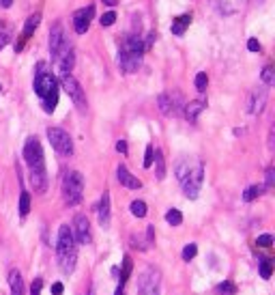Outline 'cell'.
I'll return each mask as SVG.
<instances>
[{
  "label": "cell",
  "instance_id": "1",
  "mask_svg": "<svg viewBox=\"0 0 275 295\" xmlns=\"http://www.w3.org/2000/svg\"><path fill=\"white\" fill-rule=\"evenodd\" d=\"M176 179H179L183 192L187 198H198L200 194V188H202V181H204V166H202L200 159L196 157H181L179 162H176Z\"/></svg>",
  "mask_w": 275,
  "mask_h": 295
},
{
  "label": "cell",
  "instance_id": "2",
  "mask_svg": "<svg viewBox=\"0 0 275 295\" xmlns=\"http://www.w3.org/2000/svg\"><path fill=\"white\" fill-rule=\"evenodd\" d=\"M56 254H58V267L62 274H71L76 269L78 261V246L74 233L67 224H62L58 228V242H56Z\"/></svg>",
  "mask_w": 275,
  "mask_h": 295
},
{
  "label": "cell",
  "instance_id": "3",
  "mask_svg": "<svg viewBox=\"0 0 275 295\" xmlns=\"http://www.w3.org/2000/svg\"><path fill=\"white\" fill-rule=\"evenodd\" d=\"M82 194H84V177H82V172L69 170L67 174H64V179H62V198H64V203H67L69 207H74V205H78L80 201H82Z\"/></svg>",
  "mask_w": 275,
  "mask_h": 295
},
{
  "label": "cell",
  "instance_id": "4",
  "mask_svg": "<svg viewBox=\"0 0 275 295\" xmlns=\"http://www.w3.org/2000/svg\"><path fill=\"white\" fill-rule=\"evenodd\" d=\"M24 159H26L30 172H37V170H45V159H43V149H41V142L39 138L30 136L24 145Z\"/></svg>",
  "mask_w": 275,
  "mask_h": 295
},
{
  "label": "cell",
  "instance_id": "5",
  "mask_svg": "<svg viewBox=\"0 0 275 295\" xmlns=\"http://www.w3.org/2000/svg\"><path fill=\"white\" fill-rule=\"evenodd\" d=\"M35 93L41 97V101L50 95L58 93V82L52 74L45 71V63H39V69H37V76H35Z\"/></svg>",
  "mask_w": 275,
  "mask_h": 295
},
{
  "label": "cell",
  "instance_id": "6",
  "mask_svg": "<svg viewBox=\"0 0 275 295\" xmlns=\"http://www.w3.org/2000/svg\"><path fill=\"white\" fill-rule=\"evenodd\" d=\"M60 86L64 89V93L71 97V101L76 103V108L80 110V112H86V95H84V89L80 86L78 80L71 76V74H62L60 76Z\"/></svg>",
  "mask_w": 275,
  "mask_h": 295
},
{
  "label": "cell",
  "instance_id": "7",
  "mask_svg": "<svg viewBox=\"0 0 275 295\" xmlns=\"http://www.w3.org/2000/svg\"><path fill=\"white\" fill-rule=\"evenodd\" d=\"M157 103H159L161 114H166V116H179L181 110H183V95L179 91L161 93L159 97H157Z\"/></svg>",
  "mask_w": 275,
  "mask_h": 295
},
{
  "label": "cell",
  "instance_id": "8",
  "mask_svg": "<svg viewBox=\"0 0 275 295\" xmlns=\"http://www.w3.org/2000/svg\"><path fill=\"white\" fill-rule=\"evenodd\" d=\"M47 138H50L52 147L56 149V153L60 155H71L74 153V142H71V136L60 127H50L47 130Z\"/></svg>",
  "mask_w": 275,
  "mask_h": 295
},
{
  "label": "cell",
  "instance_id": "9",
  "mask_svg": "<svg viewBox=\"0 0 275 295\" xmlns=\"http://www.w3.org/2000/svg\"><path fill=\"white\" fill-rule=\"evenodd\" d=\"M54 61H56V65H58V69H60V76L62 74H71V69H74V65H76V52H74V45H71L69 39H64L62 41V45L58 47V52H56Z\"/></svg>",
  "mask_w": 275,
  "mask_h": 295
},
{
  "label": "cell",
  "instance_id": "10",
  "mask_svg": "<svg viewBox=\"0 0 275 295\" xmlns=\"http://www.w3.org/2000/svg\"><path fill=\"white\" fill-rule=\"evenodd\" d=\"M138 291H140V295H159V274L155 269H147L140 276Z\"/></svg>",
  "mask_w": 275,
  "mask_h": 295
},
{
  "label": "cell",
  "instance_id": "11",
  "mask_svg": "<svg viewBox=\"0 0 275 295\" xmlns=\"http://www.w3.org/2000/svg\"><path fill=\"white\" fill-rule=\"evenodd\" d=\"M140 65H142V54L127 52V50L118 52V67H120V71H125V74H133V71L140 69Z\"/></svg>",
  "mask_w": 275,
  "mask_h": 295
},
{
  "label": "cell",
  "instance_id": "12",
  "mask_svg": "<svg viewBox=\"0 0 275 295\" xmlns=\"http://www.w3.org/2000/svg\"><path fill=\"white\" fill-rule=\"evenodd\" d=\"M71 233H74V239L78 244H88L91 242V226H88V218L84 213H78L74 218V228H71Z\"/></svg>",
  "mask_w": 275,
  "mask_h": 295
},
{
  "label": "cell",
  "instance_id": "13",
  "mask_svg": "<svg viewBox=\"0 0 275 295\" xmlns=\"http://www.w3.org/2000/svg\"><path fill=\"white\" fill-rule=\"evenodd\" d=\"M93 15H95V7L93 5H88V7H84V9H78L76 11V15H74V28H76L78 35H84L86 30H88Z\"/></svg>",
  "mask_w": 275,
  "mask_h": 295
},
{
  "label": "cell",
  "instance_id": "14",
  "mask_svg": "<svg viewBox=\"0 0 275 295\" xmlns=\"http://www.w3.org/2000/svg\"><path fill=\"white\" fill-rule=\"evenodd\" d=\"M264 103H266V89L260 86V89H254L247 97V112L249 114H260L264 110Z\"/></svg>",
  "mask_w": 275,
  "mask_h": 295
},
{
  "label": "cell",
  "instance_id": "15",
  "mask_svg": "<svg viewBox=\"0 0 275 295\" xmlns=\"http://www.w3.org/2000/svg\"><path fill=\"white\" fill-rule=\"evenodd\" d=\"M39 22H41V13H35V15H30V18L26 20V24H24V33H22V41L15 43V52H22L24 41H26L28 37H32V33H35L37 26H39Z\"/></svg>",
  "mask_w": 275,
  "mask_h": 295
},
{
  "label": "cell",
  "instance_id": "16",
  "mask_svg": "<svg viewBox=\"0 0 275 295\" xmlns=\"http://www.w3.org/2000/svg\"><path fill=\"white\" fill-rule=\"evenodd\" d=\"M116 177H118V183H120V186H125V188H129V190H140V188H142V181L138 179V177H133V174L129 172L123 164H120L118 168H116Z\"/></svg>",
  "mask_w": 275,
  "mask_h": 295
},
{
  "label": "cell",
  "instance_id": "17",
  "mask_svg": "<svg viewBox=\"0 0 275 295\" xmlns=\"http://www.w3.org/2000/svg\"><path fill=\"white\" fill-rule=\"evenodd\" d=\"M97 218L103 228L110 226V192H103L99 198V207H97Z\"/></svg>",
  "mask_w": 275,
  "mask_h": 295
},
{
  "label": "cell",
  "instance_id": "18",
  "mask_svg": "<svg viewBox=\"0 0 275 295\" xmlns=\"http://www.w3.org/2000/svg\"><path fill=\"white\" fill-rule=\"evenodd\" d=\"M64 30H62V24L60 22H56L54 26H52V30H50V52H52V58L56 56V52H58V47L62 45V41H64Z\"/></svg>",
  "mask_w": 275,
  "mask_h": 295
},
{
  "label": "cell",
  "instance_id": "19",
  "mask_svg": "<svg viewBox=\"0 0 275 295\" xmlns=\"http://www.w3.org/2000/svg\"><path fill=\"white\" fill-rule=\"evenodd\" d=\"M185 108V119H187V121H196L198 119V114L202 112V110L207 108V99L204 97H200V99H193V101H189L187 106H183Z\"/></svg>",
  "mask_w": 275,
  "mask_h": 295
},
{
  "label": "cell",
  "instance_id": "20",
  "mask_svg": "<svg viewBox=\"0 0 275 295\" xmlns=\"http://www.w3.org/2000/svg\"><path fill=\"white\" fill-rule=\"evenodd\" d=\"M30 183H32V188H35V192L43 194L47 190V174H45V170L30 172Z\"/></svg>",
  "mask_w": 275,
  "mask_h": 295
},
{
  "label": "cell",
  "instance_id": "21",
  "mask_svg": "<svg viewBox=\"0 0 275 295\" xmlns=\"http://www.w3.org/2000/svg\"><path fill=\"white\" fill-rule=\"evenodd\" d=\"M9 284H11V295H24V280L18 269L9 272Z\"/></svg>",
  "mask_w": 275,
  "mask_h": 295
},
{
  "label": "cell",
  "instance_id": "22",
  "mask_svg": "<svg viewBox=\"0 0 275 295\" xmlns=\"http://www.w3.org/2000/svg\"><path fill=\"white\" fill-rule=\"evenodd\" d=\"M189 22H191V15L189 13H183V15H179V18H174V22H172V33L181 37L185 33V28L189 26Z\"/></svg>",
  "mask_w": 275,
  "mask_h": 295
},
{
  "label": "cell",
  "instance_id": "23",
  "mask_svg": "<svg viewBox=\"0 0 275 295\" xmlns=\"http://www.w3.org/2000/svg\"><path fill=\"white\" fill-rule=\"evenodd\" d=\"M153 159H155V177L161 181L166 179V162H164V155H161V151L155 149V153H153Z\"/></svg>",
  "mask_w": 275,
  "mask_h": 295
},
{
  "label": "cell",
  "instance_id": "24",
  "mask_svg": "<svg viewBox=\"0 0 275 295\" xmlns=\"http://www.w3.org/2000/svg\"><path fill=\"white\" fill-rule=\"evenodd\" d=\"M264 186H249L247 190H245V192H243V201L245 203H252V201H256V198L258 196H262L264 194Z\"/></svg>",
  "mask_w": 275,
  "mask_h": 295
},
{
  "label": "cell",
  "instance_id": "25",
  "mask_svg": "<svg viewBox=\"0 0 275 295\" xmlns=\"http://www.w3.org/2000/svg\"><path fill=\"white\" fill-rule=\"evenodd\" d=\"M133 269V263H131V257H125L123 259V272H120V278H118V286H125V282L129 280V274Z\"/></svg>",
  "mask_w": 275,
  "mask_h": 295
},
{
  "label": "cell",
  "instance_id": "26",
  "mask_svg": "<svg viewBox=\"0 0 275 295\" xmlns=\"http://www.w3.org/2000/svg\"><path fill=\"white\" fill-rule=\"evenodd\" d=\"M11 24L9 22H0V50H3V47L7 45L11 41Z\"/></svg>",
  "mask_w": 275,
  "mask_h": 295
},
{
  "label": "cell",
  "instance_id": "27",
  "mask_svg": "<svg viewBox=\"0 0 275 295\" xmlns=\"http://www.w3.org/2000/svg\"><path fill=\"white\" fill-rule=\"evenodd\" d=\"M215 293L217 295H237V284L230 282V280H224L222 284L215 286Z\"/></svg>",
  "mask_w": 275,
  "mask_h": 295
},
{
  "label": "cell",
  "instance_id": "28",
  "mask_svg": "<svg viewBox=\"0 0 275 295\" xmlns=\"http://www.w3.org/2000/svg\"><path fill=\"white\" fill-rule=\"evenodd\" d=\"M28 211H30V194L28 192H22V196H20V216L26 218Z\"/></svg>",
  "mask_w": 275,
  "mask_h": 295
},
{
  "label": "cell",
  "instance_id": "29",
  "mask_svg": "<svg viewBox=\"0 0 275 295\" xmlns=\"http://www.w3.org/2000/svg\"><path fill=\"white\" fill-rule=\"evenodd\" d=\"M129 209H131V213L135 218H144V216H147V203H144V201H133Z\"/></svg>",
  "mask_w": 275,
  "mask_h": 295
},
{
  "label": "cell",
  "instance_id": "30",
  "mask_svg": "<svg viewBox=\"0 0 275 295\" xmlns=\"http://www.w3.org/2000/svg\"><path fill=\"white\" fill-rule=\"evenodd\" d=\"M166 222H168V224H172V226H179L181 222H183L181 211H179V209H170V211L166 213Z\"/></svg>",
  "mask_w": 275,
  "mask_h": 295
},
{
  "label": "cell",
  "instance_id": "31",
  "mask_svg": "<svg viewBox=\"0 0 275 295\" xmlns=\"http://www.w3.org/2000/svg\"><path fill=\"white\" fill-rule=\"evenodd\" d=\"M56 103H58V93H54V95H50V97H45V99L41 101V106H43V110H45V112L50 114V112H54Z\"/></svg>",
  "mask_w": 275,
  "mask_h": 295
},
{
  "label": "cell",
  "instance_id": "32",
  "mask_svg": "<svg viewBox=\"0 0 275 295\" xmlns=\"http://www.w3.org/2000/svg\"><path fill=\"white\" fill-rule=\"evenodd\" d=\"M271 274H273V261H262L260 263V276L264 280H269Z\"/></svg>",
  "mask_w": 275,
  "mask_h": 295
},
{
  "label": "cell",
  "instance_id": "33",
  "mask_svg": "<svg viewBox=\"0 0 275 295\" xmlns=\"http://www.w3.org/2000/svg\"><path fill=\"white\" fill-rule=\"evenodd\" d=\"M196 254H198V246H196V244H187V246L183 248V259H185V261H191L193 257H196Z\"/></svg>",
  "mask_w": 275,
  "mask_h": 295
},
{
  "label": "cell",
  "instance_id": "34",
  "mask_svg": "<svg viewBox=\"0 0 275 295\" xmlns=\"http://www.w3.org/2000/svg\"><path fill=\"white\" fill-rule=\"evenodd\" d=\"M262 82H264L266 86H271V84L275 82V74H273V67H271V65H266V67L262 69Z\"/></svg>",
  "mask_w": 275,
  "mask_h": 295
},
{
  "label": "cell",
  "instance_id": "35",
  "mask_svg": "<svg viewBox=\"0 0 275 295\" xmlns=\"http://www.w3.org/2000/svg\"><path fill=\"white\" fill-rule=\"evenodd\" d=\"M207 84H209V78H207L204 71H200V74L196 76V89H198L200 93H204V91H207Z\"/></svg>",
  "mask_w": 275,
  "mask_h": 295
},
{
  "label": "cell",
  "instance_id": "36",
  "mask_svg": "<svg viewBox=\"0 0 275 295\" xmlns=\"http://www.w3.org/2000/svg\"><path fill=\"white\" fill-rule=\"evenodd\" d=\"M99 22H101V26H112V24L116 22V13H114V11H108V13H103Z\"/></svg>",
  "mask_w": 275,
  "mask_h": 295
},
{
  "label": "cell",
  "instance_id": "37",
  "mask_svg": "<svg viewBox=\"0 0 275 295\" xmlns=\"http://www.w3.org/2000/svg\"><path fill=\"white\" fill-rule=\"evenodd\" d=\"M41 289H43V278H35L30 286V295H41Z\"/></svg>",
  "mask_w": 275,
  "mask_h": 295
},
{
  "label": "cell",
  "instance_id": "38",
  "mask_svg": "<svg viewBox=\"0 0 275 295\" xmlns=\"http://www.w3.org/2000/svg\"><path fill=\"white\" fill-rule=\"evenodd\" d=\"M271 244H273V237L271 235H260L256 239V246H260V248H271Z\"/></svg>",
  "mask_w": 275,
  "mask_h": 295
},
{
  "label": "cell",
  "instance_id": "39",
  "mask_svg": "<svg viewBox=\"0 0 275 295\" xmlns=\"http://www.w3.org/2000/svg\"><path fill=\"white\" fill-rule=\"evenodd\" d=\"M153 153H155V149H153V145L147 147V155H144V168H151L153 166Z\"/></svg>",
  "mask_w": 275,
  "mask_h": 295
},
{
  "label": "cell",
  "instance_id": "40",
  "mask_svg": "<svg viewBox=\"0 0 275 295\" xmlns=\"http://www.w3.org/2000/svg\"><path fill=\"white\" fill-rule=\"evenodd\" d=\"M273 183H275V170H273V166H269V168H266V181H264V188H273Z\"/></svg>",
  "mask_w": 275,
  "mask_h": 295
},
{
  "label": "cell",
  "instance_id": "41",
  "mask_svg": "<svg viewBox=\"0 0 275 295\" xmlns=\"http://www.w3.org/2000/svg\"><path fill=\"white\" fill-rule=\"evenodd\" d=\"M153 242H155V226H147V242H144V244L151 248Z\"/></svg>",
  "mask_w": 275,
  "mask_h": 295
},
{
  "label": "cell",
  "instance_id": "42",
  "mask_svg": "<svg viewBox=\"0 0 275 295\" xmlns=\"http://www.w3.org/2000/svg\"><path fill=\"white\" fill-rule=\"evenodd\" d=\"M247 50L249 52H260V43H258V39H249V41H247Z\"/></svg>",
  "mask_w": 275,
  "mask_h": 295
},
{
  "label": "cell",
  "instance_id": "43",
  "mask_svg": "<svg viewBox=\"0 0 275 295\" xmlns=\"http://www.w3.org/2000/svg\"><path fill=\"white\" fill-rule=\"evenodd\" d=\"M62 291H64V286H62L60 282L52 284V295H62Z\"/></svg>",
  "mask_w": 275,
  "mask_h": 295
},
{
  "label": "cell",
  "instance_id": "44",
  "mask_svg": "<svg viewBox=\"0 0 275 295\" xmlns=\"http://www.w3.org/2000/svg\"><path fill=\"white\" fill-rule=\"evenodd\" d=\"M116 151L125 155V153H127V142H125V140H118V142H116Z\"/></svg>",
  "mask_w": 275,
  "mask_h": 295
},
{
  "label": "cell",
  "instance_id": "45",
  "mask_svg": "<svg viewBox=\"0 0 275 295\" xmlns=\"http://www.w3.org/2000/svg\"><path fill=\"white\" fill-rule=\"evenodd\" d=\"M11 5H13V0H0V7H5V9H9Z\"/></svg>",
  "mask_w": 275,
  "mask_h": 295
},
{
  "label": "cell",
  "instance_id": "46",
  "mask_svg": "<svg viewBox=\"0 0 275 295\" xmlns=\"http://www.w3.org/2000/svg\"><path fill=\"white\" fill-rule=\"evenodd\" d=\"M101 3H103V5H108V7H114V5L118 3V0H101Z\"/></svg>",
  "mask_w": 275,
  "mask_h": 295
},
{
  "label": "cell",
  "instance_id": "47",
  "mask_svg": "<svg viewBox=\"0 0 275 295\" xmlns=\"http://www.w3.org/2000/svg\"><path fill=\"white\" fill-rule=\"evenodd\" d=\"M116 295H125L123 293V286H118V289H116Z\"/></svg>",
  "mask_w": 275,
  "mask_h": 295
},
{
  "label": "cell",
  "instance_id": "48",
  "mask_svg": "<svg viewBox=\"0 0 275 295\" xmlns=\"http://www.w3.org/2000/svg\"><path fill=\"white\" fill-rule=\"evenodd\" d=\"M88 295H95V291H93V289H91V291H88Z\"/></svg>",
  "mask_w": 275,
  "mask_h": 295
},
{
  "label": "cell",
  "instance_id": "49",
  "mask_svg": "<svg viewBox=\"0 0 275 295\" xmlns=\"http://www.w3.org/2000/svg\"><path fill=\"white\" fill-rule=\"evenodd\" d=\"M0 91H3V86H0Z\"/></svg>",
  "mask_w": 275,
  "mask_h": 295
},
{
  "label": "cell",
  "instance_id": "50",
  "mask_svg": "<svg viewBox=\"0 0 275 295\" xmlns=\"http://www.w3.org/2000/svg\"><path fill=\"white\" fill-rule=\"evenodd\" d=\"M260 3H262V0H260Z\"/></svg>",
  "mask_w": 275,
  "mask_h": 295
}]
</instances>
